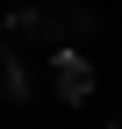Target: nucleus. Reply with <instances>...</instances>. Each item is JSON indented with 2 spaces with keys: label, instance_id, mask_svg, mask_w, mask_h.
Masks as SVG:
<instances>
[{
  "label": "nucleus",
  "instance_id": "f257e3e1",
  "mask_svg": "<svg viewBox=\"0 0 122 129\" xmlns=\"http://www.w3.org/2000/svg\"><path fill=\"white\" fill-rule=\"evenodd\" d=\"M50 86H57V101H86L94 93V64L79 50H50Z\"/></svg>",
  "mask_w": 122,
  "mask_h": 129
},
{
  "label": "nucleus",
  "instance_id": "f03ea898",
  "mask_svg": "<svg viewBox=\"0 0 122 129\" xmlns=\"http://www.w3.org/2000/svg\"><path fill=\"white\" fill-rule=\"evenodd\" d=\"M0 93H7V101H14V108H22V101H29V72H22V57H14V36H7V43H0Z\"/></svg>",
  "mask_w": 122,
  "mask_h": 129
},
{
  "label": "nucleus",
  "instance_id": "7ed1b4c3",
  "mask_svg": "<svg viewBox=\"0 0 122 129\" xmlns=\"http://www.w3.org/2000/svg\"><path fill=\"white\" fill-rule=\"evenodd\" d=\"M0 7H22V0H0Z\"/></svg>",
  "mask_w": 122,
  "mask_h": 129
},
{
  "label": "nucleus",
  "instance_id": "20e7f679",
  "mask_svg": "<svg viewBox=\"0 0 122 129\" xmlns=\"http://www.w3.org/2000/svg\"><path fill=\"white\" fill-rule=\"evenodd\" d=\"M108 129H122V122H108Z\"/></svg>",
  "mask_w": 122,
  "mask_h": 129
}]
</instances>
